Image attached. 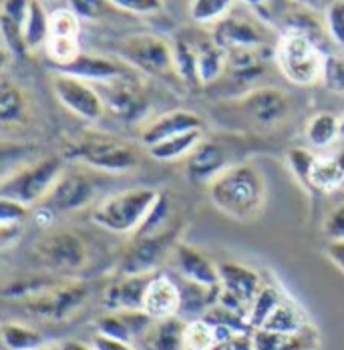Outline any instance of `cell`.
I'll use <instances>...</instances> for the list:
<instances>
[{
    "instance_id": "1",
    "label": "cell",
    "mask_w": 344,
    "mask_h": 350,
    "mask_svg": "<svg viewBox=\"0 0 344 350\" xmlns=\"http://www.w3.org/2000/svg\"><path fill=\"white\" fill-rule=\"evenodd\" d=\"M207 198L224 215L238 221H252L264 208L266 179L254 163L240 161L207 183Z\"/></svg>"
},
{
    "instance_id": "2",
    "label": "cell",
    "mask_w": 344,
    "mask_h": 350,
    "mask_svg": "<svg viewBox=\"0 0 344 350\" xmlns=\"http://www.w3.org/2000/svg\"><path fill=\"white\" fill-rule=\"evenodd\" d=\"M161 191L155 187H127L107 196L93 210V221L115 234H137Z\"/></svg>"
},
{
    "instance_id": "3",
    "label": "cell",
    "mask_w": 344,
    "mask_h": 350,
    "mask_svg": "<svg viewBox=\"0 0 344 350\" xmlns=\"http://www.w3.org/2000/svg\"><path fill=\"white\" fill-rule=\"evenodd\" d=\"M67 157L79 163L107 174H125L141 163L137 147L105 133H87L72 141L67 149Z\"/></svg>"
},
{
    "instance_id": "4",
    "label": "cell",
    "mask_w": 344,
    "mask_h": 350,
    "mask_svg": "<svg viewBox=\"0 0 344 350\" xmlns=\"http://www.w3.org/2000/svg\"><path fill=\"white\" fill-rule=\"evenodd\" d=\"M67 170L63 155H49L36 163L25 165L12 175L2 179L0 198L21 202L29 208H35L44 202L59 177Z\"/></svg>"
},
{
    "instance_id": "5",
    "label": "cell",
    "mask_w": 344,
    "mask_h": 350,
    "mask_svg": "<svg viewBox=\"0 0 344 350\" xmlns=\"http://www.w3.org/2000/svg\"><path fill=\"white\" fill-rule=\"evenodd\" d=\"M183 226H185L183 219L175 217L170 226H166L155 234L137 236L135 242L121 254L117 262V274L119 276L155 274L157 266L166 258L173 256L175 247L181 242Z\"/></svg>"
},
{
    "instance_id": "6",
    "label": "cell",
    "mask_w": 344,
    "mask_h": 350,
    "mask_svg": "<svg viewBox=\"0 0 344 350\" xmlns=\"http://www.w3.org/2000/svg\"><path fill=\"white\" fill-rule=\"evenodd\" d=\"M324 61L316 44L302 33H286L276 46V63L296 85H312L322 79Z\"/></svg>"
},
{
    "instance_id": "7",
    "label": "cell",
    "mask_w": 344,
    "mask_h": 350,
    "mask_svg": "<svg viewBox=\"0 0 344 350\" xmlns=\"http://www.w3.org/2000/svg\"><path fill=\"white\" fill-rule=\"evenodd\" d=\"M101 191V177L83 170V167H69L65 170L51 193L44 198L42 204L55 213H67L87 208Z\"/></svg>"
},
{
    "instance_id": "8",
    "label": "cell",
    "mask_w": 344,
    "mask_h": 350,
    "mask_svg": "<svg viewBox=\"0 0 344 350\" xmlns=\"http://www.w3.org/2000/svg\"><path fill=\"white\" fill-rule=\"evenodd\" d=\"M91 286L81 280H59L42 294L23 300L33 316L44 320H65L89 300Z\"/></svg>"
},
{
    "instance_id": "9",
    "label": "cell",
    "mask_w": 344,
    "mask_h": 350,
    "mask_svg": "<svg viewBox=\"0 0 344 350\" xmlns=\"http://www.w3.org/2000/svg\"><path fill=\"white\" fill-rule=\"evenodd\" d=\"M220 270V298L217 304L246 316L254 298L262 290V278L256 270L238 262H217Z\"/></svg>"
},
{
    "instance_id": "10",
    "label": "cell",
    "mask_w": 344,
    "mask_h": 350,
    "mask_svg": "<svg viewBox=\"0 0 344 350\" xmlns=\"http://www.w3.org/2000/svg\"><path fill=\"white\" fill-rule=\"evenodd\" d=\"M35 254L44 268L65 274L81 270L89 260V247L85 240L69 230H61L44 236L35 245Z\"/></svg>"
},
{
    "instance_id": "11",
    "label": "cell",
    "mask_w": 344,
    "mask_h": 350,
    "mask_svg": "<svg viewBox=\"0 0 344 350\" xmlns=\"http://www.w3.org/2000/svg\"><path fill=\"white\" fill-rule=\"evenodd\" d=\"M59 101L85 121H97L103 115L105 103L97 89L89 87L83 79L59 72L53 81Z\"/></svg>"
},
{
    "instance_id": "12",
    "label": "cell",
    "mask_w": 344,
    "mask_h": 350,
    "mask_svg": "<svg viewBox=\"0 0 344 350\" xmlns=\"http://www.w3.org/2000/svg\"><path fill=\"white\" fill-rule=\"evenodd\" d=\"M230 165L228 147L217 141L204 139L185 157V175L191 183H209Z\"/></svg>"
},
{
    "instance_id": "13",
    "label": "cell",
    "mask_w": 344,
    "mask_h": 350,
    "mask_svg": "<svg viewBox=\"0 0 344 350\" xmlns=\"http://www.w3.org/2000/svg\"><path fill=\"white\" fill-rule=\"evenodd\" d=\"M153 318L145 310H115V312H105L97 318V332L129 342L139 345L143 336L149 332L153 326Z\"/></svg>"
},
{
    "instance_id": "14",
    "label": "cell",
    "mask_w": 344,
    "mask_h": 350,
    "mask_svg": "<svg viewBox=\"0 0 344 350\" xmlns=\"http://www.w3.org/2000/svg\"><path fill=\"white\" fill-rule=\"evenodd\" d=\"M172 258L179 278H185V280L196 282L202 286H209V288L220 286L217 262H213L200 247L179 242Z\"/></svg>"
},
{
    "instance_id": "15",
    "label": "cell",
    "mask_w": 344,
    "mask_h": 350,
    "mask_svg": "<svg viewBox=\"0 0 344 350\" xmlns=\"http://www.w3.org/2000/svg\"><path fill=\"white\" fill-rule=\"evenodd\" d=\"M127 59L147 72L168 75L173 69V53L170 46L157 36L139 35L127 42Z\"/></svg>"
},
{
    "instance_id": "16",
    "label": "cell",
    "mask_w": 344,
    "mask_h": 350,
    "mask_svg": "<svg viewBox=\"0 0 344 350\" xmlns=\"http://www.w3.org/2000/svg\"><path fill=\"white\" fill-rule=\"evenodd\" d=\"M153 274L119 276L103 292V306L107 312L115 310H143L145 292Z\"/></svg>"
},
{
    "instance_id": "17",
    "label": "cell",
    "mask_w": 344,
    "mask_h": 350,
    "mask_svg": "<svg viewBox=\"0 0 344 350\" xmlns=\"http://www.w3.org/2000/svg\"><path fill=\"white\" fill-rule=\"evenodd\" d=\"M179 306H181V296L175 278L155 272L145 292L143 310L153 320H163L179 314Z\"/></svg>"
},
{
    "instance_id": "18",
    "label": "cell",
    "mask_w": 344,
    "mask_h": 350,
    "mask_svg": "<svg viewBox=\"0 0 344 350\" xmlns=\"http://www.w3.org/2000/svg\"><path fill=\"white\" fill-rule=\"evenodd\" d=\"M196 129H204V121L191 111L177 109V111H172L168 115H161L153 123H149L141 131V143L145 147H151L159 141L170 139V137L187 133V131H196Z\"/></svg>"
},
{
    "instance_id": "19",
    "label": "cell",
    "mask_w": 344,
    "mask_h": 350,
    "mask_svg": "<svg viewBox=\"0 0 344 350\" xmlns=\"http://www.w3.org/2000/svg\"><path fill=\"white\" fill-rule=\"evenodd\" d=\"M243 113L262 125H272L288 113V97L280 89H258L241 99Z\"/></svg>"
},
{
    "instance_id": "20",
    "label": "cell",
    "mask_w": 344,
    "mask_h": 350,
    "mask_svg": "<svg viewBox=\"0 0 344 350\" xmlns=\"http://www.w3.org/2000/svg\"><path fill=\"white\" fill-rule=\"evenodd\" d=\"M107 83H111V87H107L103 95L101 93L99 95H101L103 103H107L117 117H123L127 121H135L145 113V99L139 93L135 83H131L127 77L107 81Z\"/></svg>"
},
{
    "instance_id": "21",
    "label": "cell",
    "mask_w": 344,
    "mask_h": 350,
    "mask_svg": "<svg viewBox=\"0 0 344 350\" xmlns=\"http://www.w3.org/2000/svg\"><path fill=\"white\" fill-rule=\"evenodd\" d=\"M254 350H318V334L308 326L298 334H278L264 328L252 332Z\"/></svg>"
},
{
    "instance_id": "22",
    "label": "cell",
    "mask_w": 344,
    "mask_h": 350,
    "mask_svg": "<svg viewBox=\"0 0 344 350\" xmlns=\"http://www.w3.org/2000/svg\"><path fill=\"white\" fill-rule=\"evenodd\" d=\"M185 324L187 322L179 316L155 320L139 345L145 350H183Z\"/></svg>"
},
{
    "instance_id": "23",
    "label": "cell",
    "mask_w": 344,
    "mask_h": 350,
    "mask_svg": "<svg viewBox=\"0 0 344 350\" xmlns=\"http://www.w3.org/2000/svg\"><path fill=\"white\" fill-rule=\"evenodd\" d=\"M63 72L77 77V79H89V81H115V79H123L127 77V69L103 59V57H87V55H79L72 63L63 65Z\"/></svg>"
},
{
    "instance_id": "24",
    "label": "cell",
    "mask_w": 344,
    "mask_h": 350,
    "mask_svg": "<svg viewBox=\"0 0 344 350\" xmlns=\"http://www.w3.org/2000/svg\"><path fill=\"white\" fill-rule=\"evenodd\" d=\"M310 183L314 193H334L344 185V165L339 155H316Z\"/></svg>"
},
{
    "instance_id": "25",
    "label": "cell",
    "mask_w": 344,
    "mask_h": 350,
    "mask_svg": "<svg viewBox=\"0 0 344 350\" xmlns=\"http://www.w3.org/2000/svg\"><path fill=\"white\" fill-rule=\"evenodd\" d=\"M215 42L222 49L238 51V49H256L262 42V38L252 25L243 23L240 18H226L215 29Z\"/></svg>"
},
{
    "instance_id": "26",
    "label": "cell",
    "mask_w": 344,
    "mask_h": 350,
    "mask_svg": "<svg viewBox=\"0 0 344 350\" xmlns=\"http://www.w3.org/2000/svg\"><path fill=\"white\" fill-rule=\"evenodd\" d=\"M202 141H204V131L196 129V131H187V133L175 135L170 139L159 141V143L147 147V153H149V157H153L157 161H177V159H185Z\"/></svg>"
},
{
    "instance_id": "27",
    "label": "cell",
    "mask_w": 344,
    "mask_h": 350,
    "mask_svg": "<svg viewBox=\"0 0 344 350\" xmlns=\"http://www.w3.org/2000/svg\"><path fill=\"white\" fill-rule=\"evenodd\" d=\"M310 324L302 314V310L286 296L280 306L270 314V318L264 322V330L278 332V334H298L302 330H306Z\"/></svg>"
},
{
    "instance_id": "28",
    "label": "cell",
    "mask_w": 344,
    "mask_h": 350,
    "mask_svg": "<svg viewBox=\"0 0 344 350\" xmlns=\"http://www.w3.org/2000/svg\"><path fill=\"white\" fill-rule=\"evenodd\" d=\"M286 298V294L276 286V284H264L262 290L258 292V296L254 298L250 312H248V324L252 330H258L264 326V322L270 318L276 308L280 306V302Z\"/></svg>"
},
{
    "instance_id": "29",
    "label": "cell",
    "mask_w": 344,
    "mask_h": 350,
    "mask_svg": "<svg viewBox=\"0 0 344 350\" xmlns=\"http://www.w3.org/2000/svg\"><path fill=\"white\" fill-rule=\"evenodd\" d=\"M0 332L6 350H36L47 345L42 332L21 322H4Z\"/></svg>"
},
{
    "instance_id": "30",
    "label": "cell",
    "mask_w": 344,
    "mask_h": 350,
    "mask_svg": "<svg viewBox=\"0 0 344 350\" xmlns=\"http://www.w3.org/2000/svg\"><path fill=\"white\" fill-rule=\"evenodd\" d=\"M341 137V119L332 113H318L306 123V141L312 147H328Z\"/></svg>"
},
{
    "instance_id": "31",
    "label": "cell",
    "mask_w": 344,
    "mask_h": 350,
    "mask_svg": "<svg viewBox=\"0 0 344 350\" xmlns=\"http://www.w3.org/2000/svg\"><path fill=\"white\" fill-rule=\"evenodd\" d=\"M220 345L217 330L204 320H189L185 324V334H183V350H213Z\"/></svg>"
},
{
    "instance_id": "32",
    "label": "cell",
    "mask_w": 344,
    "mask_h": 350,
    "mask_svg": "<svg viewBox=\"0 0 344 350\" xmlns=\"http://www.w3.org/2000/svg\"><path fill=\"white\" fill-rule=\"evenodd\" d=\"M27 117V107L25 99L21 95V91L10 83V81H2V89H0V121L2 125H10V123H23Z\"/></svg>"
},
{
    "instance_id": "33",
    "label": "cell",
    "mask_w": 344,
    "mask_h": 350,
    "mask_svg": "<svg viewBox=\"0 0 344 350\" xmlns=\"http://www.w3.org/2000/svg\"><path fill=\"white\" fill-rule=\"evenodd\" d=\"M49 18L42 10V6L31 0V6H29V14H27V21L23 25L25 29V38H27V44L29 46H36L44 40H49Z\"/></svg>"
},
{
    "instance_id": "34",
    "label": "cell",
    "mask_w": 344,
    "mask_h": 350,
    "mask_svg": "<svg viewBox=\"0 0 344 350\" xmlns=\"http://www.w3.org/2000/svg\"><path fill=\"white\" fill-rule=\"evenodd\" d=\"M314 159H316V155H312L308 149H304V147H294V149H290L286 153V161H288V167H290L292 175L296 177V181L304 189H308L312 193H314V189H312V183H310V174H312Z\"/></svg>"
},
{
    "instance_id": "35",
    "label": "cell",
    "mask_w": 344,
    "mask_h": 350,
    "mask_svg": "<svg viewBox=\"0 0 344 350\" xmlns=\"http://www.w3.org/2000/svg\"><path fill=\"white\" fill-rule=\"evenodd\" d=\"M49 36H79V16L72 10H55L49 18Z\"/></svg>"
},
{
    "instance_id": "36",
    "label": "cell",
    "mask_w": 344,
    "mask_h": 350,
    "mask_svg": "<svg viewBox=\"0 0 344 350\" xmlns=\"http://www.w3.org/2000/svg\"><path fill=\"white\" fill-rule=\"evenodd\" d=\"M47 51H49L51 59L57 61L59 65H69L79 57L77 38H67V36H49Z\"/></svg>"
},
{
    "instance_id": "37",
    "label": "cell",
    "mask_w": 344,
    "mask_h": 350,
    "mask_svg": "<svg viewBox=\"0 0 344 350\" xmlns=\"http://www.w3.org/2000/svg\"><path fill=\"white\" fill-rule=\"evenodd\" d=\"M33 215V211L29 206L2 198L0 200V228H8V226H25L27 219Z\"/></svg>"
},
{
    "instance_id": "38",
    "label": "cell",
    "mask_w": 344,
    "mask_h": 350,
    "mask_svg": "<svg viewBox=\"0 0 344 350\" xmlns=\"http://www.w3.org/2000/svg\"><path fill=\"white\" fill-rule=\"evenodd\" d=\"M232 0H194L191 2V16L200 23H209L220 18L228 8Z\"/></svg>"
},
{
    "instance_id": "39",
    "label": "cell",
    "mask_w": 344,
    "mask_h": 350,
    "mask_svg": "<svg viewBox=\"0 0 344 350\" xmlns=\"http://www.w3.org/2000/svg\"><path fill=\"white\" fill-rule=\"evenodd\" d=\"M322 81L326 83L328 89L344 93V59L339 57H328L324 61V72Z\"/></svg>"
},
{
    "instance_id": "40",
    "label": "cell",
    "mask_w": 344,
    "mask_h": 350,
    "mask_svg": "<svg viewBox=\"0 0 344 350\" xmlns=\"http://www.w3.org/2000/svg\"><path fill=\"white\" fill-rule=\"evenodd\" d=\"M322 232L328 240H344V206L328 213V217L324 219Z\"/></svg>"
},
{
    "instance_id": "41",
    "label": "cell",
    "mask_w": 344,
    "mask_h": 350,
    "mask_svg": "<svg viewBox=\"0 0 344 350\" xmlns=\"http://www.w3.org/2000/svg\"><path fill=\"white\" fill-rule=\"evenodd\" d=\"M326 16H328V29H330L332 36L341 44H344V2H334L328 8Z\"/></svg>"
},
{
    "instance_id": "42",
    "label": "cell",
    "mask_w": 344,
    "mask_h": 350,
    "mask_svg": "<svg viewBox=\"0 0 344 350\" xmlns=\"http://www.w3.org/2000/svg\"><path fill=\"white\" fill-rule=\"evenodd\" d=\"M115 6L135 12V14H147V12H157L161 8V0H111Z\"/></svg>"
},
{
    "instance_id": "43",
    "label": "cell",
    "mask_w": 344,
    "mask_h": 350,
    "mask_svg": "<svg viewBox=\"0 0 344 350\" xmlns=\"http://www.w3.org/2000/svg\"><path fill=\"white\" fill-rule=\"evenodd\" d=\"M70 6H72L77 16L93 18L103 10L105 0H70Z\"/></svg>"
},
{
    "instance_id": "44",
    "label": "cell",
    "mask_w": 344,
    "mask_h": 350,
    "mask_svg": "<svg viewBox=\"0 0 344 350\" xmlns=\"http://www.w3.org/2000/svg\"><path fill=\"white\" fill-rule=\"evenodd\" d=\"M91 345L95 347V350H139L135 345H129V342H123V340L105 336V334H99V332L93 336Z\"/></svg>"
},
{
    "instance_id": "45",
    "label": "cell",
    "mask_w": 344,
    "mask_h": 350,
    "mask_svg": "<svg viewBox=\"0 0 344 350\" xmlns=\"http://www.w3.org/2000/svg\"><path fill=\"white\" fill-rule=\"evenodd\" d=\"M213 350H254L252 334H234L228 340L220 342Z\"/></svg>"
},
{
    "instance_id": "46",
    "label": "cell",
    "mask_w": 344,
    "mask_h": 350,
    "mask_svg": "<svg viewBox=\"0 0 344 350\" xmlns=\"http://www.w3.org/2000/svg\"><path fill=\"white\" fill-rule=\"evenodd\" d=\"M324 254L344 274V240H330L324 247Z\"/></svg>"
},
{
    "instance_id": "47",
    "label": "cell",
    "mask_w": 344,
    "mask_h": 350,
    "mask_svg": "<svg viewBox=\"0 0 344 350\" xmlns=\"http://www.w3.org/2000/svg\"><path fill=\"white\" fill-rule=\"evenodd\" d=\"M59 347H61V350H95L93 345H85L81 340H65Z\"/></svg>"
},
{
    "instance_id": "48",
    "label": "cell",
    "mask_w": 344,
    "mask_h": 350,
    "mask_svg": "<svg viewBox=\"0 0 344 350\" xmlns=\"http://www.w3.org/2000/svg\"><path fill=\"white\" fill-rule=\"evenodd\" d=\"M36 350H61V347L59 345H44V347H40V349Z\"/></svg>"
},
{
    "instance_id": "49",
    "label": "cell",
    "mask_w": 344,
    "mask_h": 350,
    "mask_svg": "<svg viewBox=\"0 0 344 350\" xmlns=\"http://www.w3.org/2000/svg\"><path fill=\"white\" fill-rule=\"evenodd\" d=\"M246 4H252V6H260V4H264L266 0H243Z\"/></svg>"
},
{
    "instance_id": "50",
    "label": "cell",
    "mask_w": 344,
    "mask_h": 350,
    "mask_svg": "<svg viewBox=\"0 0 344 350\" xmlns=\"http://www.w3.org/2000/svg\"><path fill=\"white\" fill-rule=\"evenodd\" d=\"M341 137H344V117L341 119Z\"/></svg>"
},
{
    "instance_id": "51",
    "label": "cell",
    "mask_w": 344,
    "mask_h": 350,
    "mask_svg": "<svg viewBox=\"0 0 344 350\" xmlns=\"http://www.w3.org/2000/svg\"><path fill=\"white\" fill-rule=\"evenodd\" d=\"M343 206H344V198H343Z\"/></svg>"
},
{
    "instance_id": "52",
    "label": "cell",
    "mask_w": 344,
    "mask_h": 350,
    "mask_svg": "<svg viewBox=\"0 0 344 350\" xmlns=\"http://www.w3.org/2000/svg\"><path fill=\"white\" fill-rule=\"evenodd\" d=\"M304 2H306V0H304Z\"/></svg>"
}]
</instances>
